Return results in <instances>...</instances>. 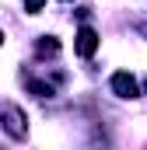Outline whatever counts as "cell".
I'll return each instance as SVG.
<instances>
[{
    "mask_svg": "<svg viewBox=\"0 0 147 150\" xmlns=\"http://www.w3.org/2000/svg\"><path fill=\"white\" fill-rule=\"evenodd\" d=\"M95 49H98V32L84 25V28L77 32V56L88 59V56H95Z\"/></svg>",
    "mask_w": 147,
    "mask_h": 150,
    "instance_id": "obj_2",
    "label": "cell"
},
{
    "mask_svg": "<svg viewBox=\"0 0 147 150\" xmlns=\"http://www.w3.org/2000/svg\"><path fill=\"white\" fill-rule=\"evenodd\" d=\"M56 49H60L56 38H42V42H39V52H56Z\"/></svg>",
    "mask_w": 147,
    "mask_h": 150,
    "instance_id": "obj_4",
    "label": "cell"
},
{
    "mask_svg": "<svg viewBox=\"0 0 147 150\" xmlns=\"http://www.w3.org/2000/svg\"><path fill=\"white\" fill-rule=\"evenodd\" d=\"M112 91H116V98H137L140 94V84L133 80V74H126V70H119V74H112Z\"/></svg>",
    "mask_w": 147,
    "mask_h": 150,
    "instance_id": "obj_1",
    "label": "cell"
},
{
    "mask_svg": "<svg viewBox=\"0 0 147 150\" xmlns=\"http://www.w3.org/2000/svg\"><path fill=\"white\" fill-rule=\"evenodd\" d=\"M42 7H46V0H25V11H28V14H39Z\"/></svg>",
    "mask_w": 147,
    "mask_h": 150,
    "instance_id": "obj_5",
    "label": "cell"
},
{
    "mask_svg": "<svg viewBox=\"0 0 147 150\" xmlns=\"http://www.w3.org/2000/svg\"><path fill=\"white\" fill-rule=\"evenodd\" d=\"M4 129L11 136H25V115L18 112V108H7L4 112Z\"/></svg>",
    "mask_w": 147,
    "mask_h": 150,
    "instance_id": "obj_3",
    "label": "cell"
}]
</instances>
